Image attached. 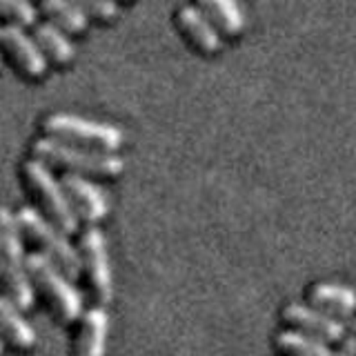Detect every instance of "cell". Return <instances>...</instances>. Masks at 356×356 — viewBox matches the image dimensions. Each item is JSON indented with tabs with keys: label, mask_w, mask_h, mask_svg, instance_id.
Segmentation results:
<instances>
[{
	"label": "cell",
	"mask_w": 356,
	"mask_h": 356,
	"mask_svg": "<svg viewBox=\"0 0 356 356\" xmlns=\"http://www.w3.org/2000/svg\"><path fill=\"white\" fill-rule=\"evenodd\" d=\"M76 5H81L89 16L98 20H114L118 16L116 0H74Z\"/></svg>",
	"instance_id": "cell-20"
},
{
	"label": "cell",
	"mask_w": 356,
	"mask_h": 356,
	"mask_svg": "<svg viewBox=\"0 0 356 356\" xmlns=\"http://www.w3.org/2000/svg\"><path fill=\"white\" fill-rule=\"evenodd\" d=\"M25 236L18 225L16 211L0 207V287L20 309L33 305L36 289L31 285L25 254Z\"/></svg>",
	"instance_id": "cell-1"
},
{
	"label": "cell",
	"mask_w": 356,
	"mask_h": 356,
	"mask_svg": "<svg viewBox=\"0 0 356 356\" xmlns=\"http://www.w3.org/2000/svg\"><path fill=\"white\" fill-rule=\"evenodd\" d=\"M0 16L20 27L36 25L38 9L31 0H0Z\"/></svg>",
	"instance_id": "cell-19"
},
{
	"label": "cell",
	"mask_w": 356,
	"mask_h": 356,
	"mask_svg": "<svg viewBox=\"0 0 356 356\" xmlns=\"http://www.w3.org/2000/svg\"><path fill=\"white\" fill-rule=\"evenodd\" d=\"M27 270L33 289L42 296L56 321L72 325L83 316V296L72 283L74 278L65 274L51 259L40 252H31L27 254Z\"/></svg>",
	"instance_id": "cell-3"
},
{
	"label": "cell",
	"mask_w": 356,
	"mask_h": 356,
	"mask_svg": "<svg viewBox=\"0 0 356 356\" xmlns=\"http://www.w3.org/2000/svg\"><path fill=\"white\" fill-rule=\"evenodd\" d=\"M16 218L22 229V236L36 245L40 254L51 259L72 278H78L83 274L81 250L74 248L70 241V234L65 229H60L56 222H51L44 216L42 211H36L33 207H20L16 211Z\"/></svg>",
	"instance_id": "cell-4"
},
{
	"label": "cell",
	"mask_w": 356,
	"mask_h": 356,
	"mask_svg": "<svg viewBox=\"0 0 356 356\" xmlns=\"http://www.w3.org/2000/svg\"><path fill=\"white\" fill-rule=\"evenodd\" d=\"M33 156L47 163L49 167H58L70 174H81L89 178H116L125 170V161L116 152H100L92 147L65 143L58 138H40L33 143Z\"/></svg>",
	"instance_id": "cell-2"
},
{
	"label": "cell",
	"mask_w": 356,
	"mask_h": 356,
	"mask_svg": "<svg viewBox=\"0 0 356 356\" xmlns=\"http://www.w3.org/2000/svg\"><path fill=\"white\" fill-rule=\"evenodd\" d=\"M0 38H3V47L9 51L22 74L29 78L44 76L49 58L40 49L36 36H29L25 27L9 22V25H3V29H0Z\"/></svg>",
	"instance_id": "cell-9"
},
{
	"label": "cell",
	"mask_w": 356,
	"mask_h": 356,
	"mask_svg": "<svg viewBox=\"0 0 356 356\" xmlns=\"http://www.w3.org/2000/svg\"><path fill=\"white\" fill-rule=\"evenodd\" d=\"M283 318L292 327L309 334V337H316L321 341H327V343H341L348 337V330H345L343 321H339L337 316H332L330 312L321 309L316 305L292 303L283 309Z\"/></svg>",
	"instance_id": "cell-8"
},
{
	"label": "cell",
	"mask_w": 356,
	"mask_h": 356,
	"mask_svg": "<svg viewBox=\"0 0 356 356\" xmlns=\"http://www.w3.org/2000/svg\"><path fill=\"white\" fill-rule=\"evenodd\" d=\"M42 129L51 138L81 145V147L100 149V152H118L122 147V143H125V134L118 127L107 125V122L89 120L76 114H65V111L44 118Z\"/></svg>",
	"instance_id": "cell-6"
},
{
	"label": "cell",
	"mask_w": 356,
	"mask_h": 356,
	"mask_svg": "<svg viewBox=\"0 0 356 356\" xmlns=\"http://www.w3.org/2000/svg\"><path fill=\"white\" fill-rule=\"evenodd\" d=\"M337 356H356V334H348L337 350Z\"/></svg>",
	"instance_id": "cell-21"
},
{
	"label": "cell",
	"mask_w": 356,
	"mask_h": 356,
	"mask_svg": "<svg viewBox=\"0 0 356 356\" xmlns=\"http://www.w3.org/2000/svg\"><path fill=\"white\" fill-rule=\"evenodd\" d=\"M312 303L316 307L330 312L337 318H352L356 314V292L341 283H318L312 289Z\"/></svg>",
	"instance_id": "cell-14"
},
{
	"label": "cell",
	"mask_w": 356,
	"mask_h": 356,
	"mask_svg": "<svg viewBox=\"0 0 356 356\" xmlns=\"http://www.w3.org/2000/svg\"><path fill=\"white\" fill-rule=\"evenodd\" d=\"M176 22L198 51H203V54L220 51L222 47L220 31L198 5H183L176 14Z\"/></svg>",
	"instance_id": "cell-12"
},
{
	"label": "cell",
	"mask_w": 356,
	"mask_h": 356,
	"mask_svg": "<svg viewBox=\"0 0 356 356\" xmlns=\"http://www.w3.org/2000/svg\"><path fill=\"white\" fill-rule=\"evenodd\" d=\"M33 36H36L40 49L44 51L49 60L58 63V65H67L76 58V47L74 42L67 36V31L60 29L54 22H36L33 25Z\"/></svg>",
	"instance_id": "cell-15"
},
{
	"label": "cell",
	"mask_w": 356,
	"mask_h": 356,
	"mask_svg": "<svg viewBox=\"0 0 356 356\" xmlns=\"http://www.w3.org/2000/svg\"><path fill=\"white\" fill-rule=\"evenodd\" d=\"M5 345H7V343H5V339H3V337H0V356H3V354H5Z\"/></svg>",
	"instance_id": "cell-23"
},
{
	"label": "cell",
	"mask_w": 356,
	"mask_h": 356,
	"mask_svg": "<svg viewBox=\"0 0 356 356\" xmlns=\"http://www.w3.org/2000/svg\"><path fill=\"white\" fill-rule=\"evenodd\" d=\"M60 181H63L67 196L72 200L78 218L89 222V225H96V222H100L107 216V211H109L107 196L96 183L89 181V176L67 172Z\"/></svg>",
	"instance_id": "cell-10"
},
{
	"label": "cell",
	"mask_w": 356,
	"mask_h": 356,
	"mask_svg": "<svg viewBox=\"0 0 356 356\" xmlns=\"http://www.w3.org/2000/svg\"><path fill=\"white\" fill-rule=\"evenodd\" d=\"M22 172H25L27 187L42 214L51 222H56L60 229H65L67 234L78 232V220L81 218H78L72 200L65 192L63 181H58V178L51 174V167L33 156L31 161L25 163Z\"/></svg>",
	"instance_id": "cell-5"
},
{
	"label": "cell",
	"mask_w": 356,
	"mask_h": 356,
	"mask_svg": "<svg viewBox=\"0 0 356 356\" xmlns=\"http://www.w3.org/2000/svg\"><path fill=\"white\" fill-rule=\"evenodd\" d=\"M276 345L287 356H337V350H332L327 341L309 337L300 330L281 332L276 337Z\"/></svg>",
	"instance_id": "cell-18"
},
{
	"label": "cell",
	"mask_w": 356,
	"mask_h": 356,
	"mask_svg": "<svg viewBox=\"0 0 356 356\" xmlns=\"http://www.w3.org/2000/svg\"><path fill=\"white\" fill-rule=\"evenodd\" d=\"M109 339V314L105 305L83 312L76 332V356H105Z\"/></svg>",
	"instance_id": "cell-11"
},
{
	"label": "cell",
	"mask_w": 356,
	"mask_h": 356,
	"mask_svg": "<svg viewBox=\"0 0 356 356\" xmlns=\"http://www.w3.org/2000/svg\"><path fill=\"white\" fill-rule=\"evenodd\" d=\"M40 11L67 33H83L89 25V14L74 0H42Z\"/></svg>",
	"instance_id": "cell-17"
},
{
	"label": "cell",
	"mask_w": 356,
	"mask_h": 356,
	"mask_svg": "<svg viewBox=\"0 0 356 356\" xmlns=\"http://www.w3.org/2000/svg\"><path fill=\"white\" fill-rule=\"evenodd\" d=\"M0 337L18 352H29L36 345V332L25 318V309L5 294H0Z\"/></svg>",
	"instance_id": "cell-13"
},
{
	"label": "cell",
	"mask_w": 356,
	"mask_h": 356,
	"mask_svg": "<svg viewBox=\"0 0 356 356\" xmlns=\"http://www.w3.org/2000/svg\"><path fill=\"white\" fill-rule=\"evenodd\" d=\"M0 29H3V27H0ZM0 44H3V38H0Z\"/></svg>",
	"instance_id": "cell-24"
},
{
	"label": "cell",
	"mask_w": 356,
	"mask_h": 356,
	"mask_svg": "<svg viewBox=\"0 0 356 356\" xmlns=\"http://www.w3.org/2000/svg\"><path fill=\"white\" fill-rule=\"evenodd\" d=\"M350 327H352V334H356V314L350 318Z\"/></svg>",
	"instance_id": "cell-22"
},
{
	"label": "cell",
	"mask_w": 356,
	"mask_h": 356,
	"mask_svg": "<svg viewBox=\"0 0 356 356\" xmlns=\"http://www.w3.org/2000/svg\"><path fill=\"white\" fill-rule=\"evenodd\" d=\"M198 7L225 36H238L245 29V14L238 0H198Z\"/></svg>",
	"instance_id": "cell-16"
},
{
	"label": "cell",
	"mask_w": 356,
	"mask_h": 356,
	"mask_svg": "<svg viewBox=\"0 0 356 356\" xmlns=\"http://www.w3.org/2000/svg\"><path fill=\"white\" fill-rule=\"evenodd\" d=\"M78 250H81L83 274L87 278L89 292H92L98 305H107L114 296V274H111L105 234L96 225H89L81 234Z\"/></svg>",
	"instance_id": "cell-7"
}]
</instances>
